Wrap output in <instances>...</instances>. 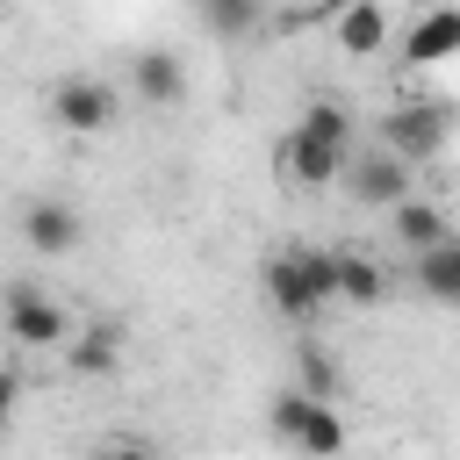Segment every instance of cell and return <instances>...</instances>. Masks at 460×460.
Segmentation results:
<instances>
[{
  "mask_svg": "<svg viewBox=\"0 0 460 460\" xmlns=\"http://www.w3.org/2000/svg\"><path fill=\"white\" fill-rule=\"evenodd\" d=\"M266 302L280 316H316L323 302H338V259L331 252H309V244H288L266 259Z\"/></svg>",
  "mask_w": 460,
  "mask_h": 460,
  "instance_id": "cell-1",
  "label": "cell"
},
{
  "mask_svg": "<svg viewBox=\"0 0 460 460\" xmlns=\"http://www.w3.org/2000/svg\"><path fill=\"white\" fill-rule=\"evenodd\" d=\"M0 323H7V338L29 345V352H65L72 331H79L36 280H7V288H0Z\"/></svg>",
  "mask_w": 460,
  "mask_h": 460,
  "instance_id": "cell-2",
  "label": "cell"
},
{
  "mask_svg": "<svg viewBox=\"0 0 460 460\" xmlns=\"http://www.w3.org/2000/svg\"><path fill=\"white\" fill-rule=\"evenodd\" d=\"M345 194L359 201V208H395V201H410L417 194V165L410 158H395L388 144L381 151H359V158H345Z\"/></svg>",
  "mask_w": 460,
  "mask_h": 460,
  "instance_id": "cell-3",
  "label": "cell"
},
{
  "mask_svg": "<svg viewBox=\"0 0 460 460\" xmlns=\"http://www.w3.org/2000/svg\"><path fill=\"white\" fill-rule=\"evenodd\" d=\"M115 86L108 79H58L50 86V122L58 129H72V137H101V129H115Z\"/></svg>",
  "mask_w": 460,
  "mask_h": 460,
  "instance_id": "cell-4",
  "label": "cell"
},
{
  "mask_svg": "<svg viewBox=\"0 0 460 460\" xmlns=\"http://www.w3.org/2000/svg\"><path fill=\"white\" fill-rule=\"evenodd\" d=\"M381 144H388L395 158H410V165L438 158V151H446V108H438V101H402L395 115H381Z\"/></svg>",
  "mask_w": 460,
  "mask_h": 460,
  "instance_id": "cell-5",
  "label": "cell"
},
{
  "mask_svg": "<svg viewBox=\"0 0 460 460\" xmlns=\"http://www.w3.org/2000/svg\"><path fill=\"white\" fill-rule=\"evenodd\" d=\"M345 144H331V137H316V129H288L280 137V180H295V187H331L338 172H345Z\"/></svg>",
  "mask_w": 460,
  "mask_h": 460,
  "instance_id": "cell-6",
  "label": "cell"
},
{
  "mask_svg": "<svg viewBox=\"0 0 460 460\" xmlns=\"http://www.w3.org/2000/svg\"><path fill=\"white\" fill-rule=\"evenodd\" d=\"M22 244H29L36 259H65V252H79V208L58 201V194H36V201L22 208Z\"/></svg>",
  "mask_w": 460,
  "mask_h": 460,
  "instance_id": "cell-7",
  "label": "cell"
},
{
  "mask_svg": "<svg viewBox=\"0 0 460 460\" xmlns=\"http://www.w3.org/2000/svg\"><path fill=\"white\" fill-rule=\"evenodd\" d=\"M446 58H460V7H431L402 36V65H446Z\"/></svg>",
  "mask_w": 460,
  "mask_h": 460,
  "instance_id": "cell-8",
  "label": "cell"
},
{
  "mask_svg": "<svg viewBox=\"0 0 460 460\" xmlns=\"http://www.w3.org/2000/svg\"><path fill=\"white\" fill-rule=\"evenodd\" d=\"M129 86H137V101H151V108H172L180 93H187V65L172 58V50H137L129 58Z\"/></svg>",
  "mask_w": 460,
  "mask_h": 460,
  "instance_id": "cell-9",
  "label": "cell"
},
{
  "mask_svg": "<svg viewBox=\"0 0 460 460\" xmlns=\"http://www.w3.org/2000/svg\"><path fill=\"white\" fill-rule=\"evenodd\" d=\"M388 223H395V244H402V252H431V244H446V237H453L446 208H438V201H424V194L395 201V208H388Z\"/></svg>",
  "mask_w": 460,
  "mask_h": 460,
  "instance_id": "cell-10",
  "label": "cell"
},
{
  "mask_svg": "<svg viewBox=\"0 0 460 460\" xmlns=\"http://www.w3.org/2000/svg\"><path fill=\"white\" fill-rule=\"evenodd\" d=\"M410 280L438 302V309H460V237H446V244H431V252H417V266H410Z\"/></svg>",
  "mask_w": 460,
  "mask_h": 460,
  "instance_id": "cell-11",
  "label": "cell"
},
{
  "mask_svg": "<svg viewBox=\"0 0 460 460\" xmlns=\"http://www.w3.org/2000/svg\"><path fill=\"white\" fill-rule=\"evenodd\" d=\"M331 36H338L345 58H374V50L388 43V14H381L374 0H352L345 14H331Z\"/></svg>",
  "mask_w": 460,
  "mask_h": 460,
  "instance_id": "cell-12",
  "label": "cell"
},
{
  "mask_svg": "<svg viewBox=\"0 0 460 460\" xmlns=\"http://www.w3.org/2000/svg\"><path fill=\"white\" fill-rule=\"evenodd\" d=\"M65 367L72 374H115L122 367V331L115 323H86V331H72V345H65Z\"/></svg>",
  "mask_w": 460,
  "mask_h": 460,
  "instance_id": "cell-13",
  "label": "cell"
},
{
  "mask_svg": "<svg viewBox=\"0 0 460 460\" xmlns=\"http://www.w3.org/2000/svg\"><path fill=\"white\" fill-rule=\"evenodd\" d=\"M201 7V29L216 36V43H244V36H259V22H266V0H194Z\"/></svg>",
  "mask_w": 460,
  "mask_h": 460,
  "instance_id": "cell-14",
  "label": "cell"
},
{
  "mask_svg": "<svg viewBox=\"0 0 460 460\" xmlns=\"http://www.w3.org/2000/svg\"><path fill=\"white\" fill-rule=\"evenodd\" d=\"M338 259V302H352V309H374L381 295H388V273L367 259V252H331Z\"/></svg>",
  "mask_w": 460,
  "mask_h": 460,
  "instance_id": "cell-15",
  "label": "cell"
},
{
  "mask_svg": "<svg viewBox=\"0 0 460 460\" xmlns=\"http://www.w3.org/2000/svg\"><path fill=\"white\" fill-rule=\"evenodd\" d=\"M295 446H302V453H309V460H338V453H345V417H338V410H331V402H316V410H309V424H302V438H295Z\"/></svg>",
  "mask_w": 460,
  "mask_h": 460,
  "instance_id": "cell-16",
  "label": "cell"
},
{
  "mask_svg": "<svg viewBox=\"0 0 460 460\" xmlns=\"http://www.w3.org/2000/svg\"><path fill=\"white\" fill-rule=\"evenodd\" d=\"M316 402H323V395H309V388H280V395H273V410H266V424H273V438H288V446H295Z\"/></svg>",
  "mask_w": 460,
  "mask_h": 460,
  "instance_id": "cell-17",
  "label": "cell"
},
{
  "mask_svg": "<svg viewBox=\"0 0 460 460\" xmlns=\"http://www.w3.org/2000/svg\"><path fill=\"white\" fill-rule=\"evenodd\" d=\"M302 129H316V137H331V144L352 151V115H345L338 101H309V108H302Z\"/></svg>",
  "mask_w": 460,
  "mask_h": 460,
  "instance_id": "cell-18",
  "label": "cell"
},
{
  "mask_svg": "<svg viewBox=\"0 0 460 460\" xmlns=\"http://www.w3.org/2000/svg\"><path fill=\"white\" fill-rule=\"evenodd\" d=\"M302 374H309V395H323V402L338 395V367L323 359V345H302Z\"/></svg>",
  "mask_w": 460,
  "mask_h": 460,
  "instance_id": "cell-19",
  "label": "cell"
},
{
  "mask_svg": "<svg viewBox=\"0 0 460 460\" xmlns=\"http://www.w3.org/2000/svg\"><path fill=\"white\" fill-rule=\"evenodd\" d=\"M93 460H158V453H151V446H137V438H115V446H101Z\"/></svg>",
  "mask_w": 460,
  "mask_h": 460,
  "instance_id": "cell-20",
  "label": "cell"
},
{
  "mask_svg": "<svg viewBox=\"0 0 460 460\" xmlns=\"http://www.w3.org/2000/svg\"><path fill=\"white\" fill-rule=\"evenodd\" d=\"M14 395H22V381H14V374H0V431L14 424Z\"/></svg>",
  "mask_w": 460,
  "mask_h": 460,
  "instance_id": "cell-21",
  "label": "cell"
},
{
  "mask_svg": "<svg viewBox=\"0 0 460 460\" xmlns=\"http://www.w3.org/2000/svg\"><path fill=\"white\" fill-rule=\"evenodd\" d=\"M316 7H323V14H345V7H352V0H316Z\"/></svg>",
  "mask_w": 460,
  "mask_h": 460,
  "instance_id": "cell-22",
  "label": "cell"
}]
</instances>
